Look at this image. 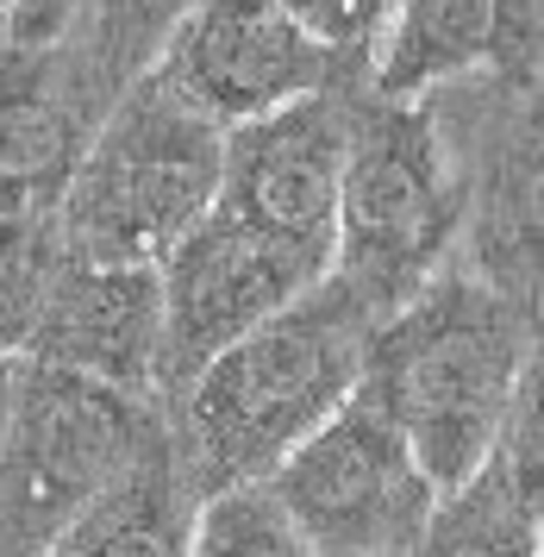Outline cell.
Segmentation results:
<instances>
[{
  "label": "cell",
  "instance_id": "1",
  "mask_svg": "<svg viewBox=\"0 0 544 557\" xmlns=\"http://www.w3.org/2000/svg\"><path fill=\"white\" fill-rule=\"evenodd\" d=\"M375 320L345 282L325 270L288 307L257 320L220 357L163 401L175 470L188 495H213L232 482H263L325 413L350 401L363 382Z\"/></svg>",
  "mask_w": 544,
  "mask_h": 557
},
{
  "label": "cell",
  "instance_id": "2",
  "mask_svg": "<svg viewBox=\"0 0 544 557\" xmlns=\"http://www.w3.org/2000/svg\"><path fill=\"white\" fill-rule=\"evenodd\" d=\"M539 376V313L450 257L445 270L375 320L363 388L395 420L407 451L445 495L495 451L520 388Z\"/></svg>",
  "mask_w": 544,
  "mask_h": 557
},
{
  "label": "cell",
  "instance_id": "3",
  "mask_svg": "<svg viewBox=\"0 0 544 557\" xmlns=\"http://www.w3.org/2000/svg\"><path fill=\"white\" fill-rule=\"evenodd\" d=\"M463 151L432 95L395 101L370 82L350 88L345 176L332 220V276L370 320H388L463 238Z\"/></svg>",
  "mask_w": 544,
  "mask_h": 557
},
{
  "label": "cell",
  "instance_id": "4",
  "mask_svg": "<svg viewBox=\"0 0 544 557\" xmlns=\"http://www.w3.org/2000/svg\"><path fill=\"white\" fill-rule=\"evenodd\" d=\"M220 138L157 70L125 82L50 207L63 251L107 270H157L220 195Z\"/></svg>",
  "mask_w": 544,
  "mask_h": 557
},
{
  "label": "cell",
  "instance_id": "5",
  "mask_svg": "<svg viewBox=\"0 0 544 557\" xmlns=\"http://www.w3.org/2000/svg\"><path fill=\"white\" fill-rule=\"evenodd\" d=\"M163 432V401L107 382L13 363V407L0 426V557H45L100 488L138 463Z\"/></svg>",
  "mask_w": 544,
  "mask_h": 557
},
{
  "label": "cell",
  "instance_id": "6",
  "mask_svg": "<svg viewBox=\"0 0 544 557\" xmlns=\"http://www.w3.org/2000/svg\"><path fill=\"white\" fill-rule=\"evenodd\" d=\"M263 482L313 557H413L438 502L363 382Z\"/></svg>",
  "mask_w": 544,
  "mask_h": 557
},
{
  "label": "cell",
  "instance_id": "7",
  "mask_svg": "<svg viewBox=\"0 0 544 557\" xmlns=\"http://www.w3.org/2000/svg\"><path fill=\"white\" fill-rule=\"evenodd\" d=\"M320 276V257L257 232L225 207H207L188 238L157 263V313H163L157 401H170L207 357H220L232 338H245L257 320H270Z\"/></svg>",
  "mask_w": 544,
  "mask_h": 557
},
{
  "label": "cell",
  "instance_id": "8",
  "mask_svg": "<svg viewBox=\"0 0 544 557\" xmlns=\"http://www.w3.org/2000/svg\"><path fill=\"white\" fill-rule=\"evenodd\" d=\"M150 70L220 132L300 101L313 88L363 76L357 63L325 51L320 38H307L282 13V0H200L175 20Z\"/></svg>",
  "mask_w": 544,
  "mask_h": 557
},
{
  "label": "cell",
  "instance_id": "9",
  "mask_svg": "<svg viewBox=\"0 0 544 557\" xmlns=\"http://www.w3.org/2000/svg\"><path fill=\"white\" fill-rule=\"evenodd\" d=\"M363 82V76H357ZM313 88L288 107L225 126L220 138V195L213 207L250 220L295 251L332 270V220H338V176H345V120L350 88Z\"/></svg>",
  "mask_w": 544,
  "mask_h": 557
},
{
  "label": "cell",
  "instance_id": "10",
  "mask_svg": "<svg viewBox=\"0 0 544 557\" xmlns=\"http://www.w3.org/2000/svg\"><path fill=\"white\" fill-rule=\"evenodd\" d=\"M539 57L544 0H395L363 82L395 101L438 95L463 76L539 95Z\"/></svg>",
  "mask_w": 544,
  "mask_h": 557
},
{
  "label": "cell",
  "instance_id": "11",
  "mask_svg": "<svg viewBox=\"0 0 544 557\" xmlns=\"http://www.w3.org/2000/svg\"><path fill=\"white\" fill-rule=\"evenodd\" d=\"M100 113L107 101L63 38L57 45L0 38V213L57 207Z\"/></svg>",
  "mask_w": 544,
  "mask_h": 557
},
{
  "label": "cell",
  "instance_id": "12",
  "mask_svg": "<svg viewBox=\"0 0 544 557\" xmlns=\"http://www.w3.org/2000/svg\"><path fill=\"white\" fill-rule=\"evenodd\" d=\"M157 351H163L157 270H107L70 257L20 363L70 370L157 401Z\"/></svg>",
  "mask_w": 544,
  "mask_h": 557
},
{
  "label": "cell",
  "instance_id": "13",
  "mask_svg": "<svg viewBox=\"0 0 544 557\" xmlns=\"http://www.w3.org/2000/svg\"><path fill=\"white\" fill-rule=\"evenodd\" d=\"M470 201H463V238L470 270L526 313H539V245H544V207H539V95L495 88V113L482 126V145H457Z\"/></svg>",
  "mask_w": 544,
  "mask_h": 557
},
{
  "label": "cell",
  "instance_id": "14",
  "mask_svg": "<svg viewBox=\"0 0 544 557\" xmlns=\"http://www.w3.org/2000/svg\"><path fill=\"white\" fill-rule=\"evenodd\" d=\"M544 470H539V376L500 426L495 451L445 488L420 527L413 557H539Z\"/></svg>",
  "mask_w": 544,
  "mask_h": 557
},
{
  "label": "cell",
  "instance_id": "15",
  "mask_svg": "<svg viewBox=\"0 0 544 557\" xmlns=\"http://www.w3.org/2000/svg\"><path fill=\"white\" fill-rule=\"evenodd\" d=\"M188 513H195V495L175 470L170 420H163V432L138 451V463L113 488H100L57 532L45 557H188Z\"/></svg>",
  "mask_w": 544,
  "mask_h": 557
},
{
  "label": "cell",
  "instance_id": "16",
  "mask_svg": "<svg viewBox=\"0 0 544 557\" xmlns=\"http://www.w3.org/2000/svg\"><path fill=\"white\" fill-rule=\"evenodd\" d=\"M188 7H200V0H82L63 45L88 70L100 101H113L125 82H138L157 63L163 38L175 32V20Z\"/></svg>",
  "mask_w": 544,
  "mask_h": 557
},
{
  "label": "cell",
  "instance_id": "17",
  "mask_svg": "<svg viewBox=\"0 0 544 557\" xmlns=\"http://www.w3.org/2000/svg\"><path fill=\"white\" fill-rule=\"evenodd\" d=\"M63 263H70V251L57 238L50 207L45 213H0V357H13V363L25 357Z\"/></svg>",
  "mask_w": 544,
  "mask_h": 557
},
{
  "label": "cell",
  "instance_id": "18",
  "mask_svg": "<svg viewBox=\"0 0 544 557\" xmlns=\"http://www.w3.org/2000/svg\"><path fill=\"white\" fill-rule=\"evenodd\" d=\"M188 557H313L270 482H232L188 513Z\"/></svg>",
  "mask_w": 544,
  "mask_h": 557
},
{
  "label": "cell",
  "instance_id": "19",
  "mask_svg": "<svg viewBox=\"0 0 544 557\" xmlns=\"http://www.w3.org/2000/svg\"><path fill=\"white\" fill-rule=\"evenodd\" d=\"M282 13L307 38H320L332 57L370 70V51L382 38V26H388V13H395V0H282Z\"/></svg>",
  "mask_w": 544,
  "mask_h": 557
},
{
  "label": "cell",
  "instance_id": "20",
  "mask_svg": "<svg viewBox=\"0 0 544 557\" xmlns=\"http://www.w3.org/2000/svg\"><path fill=\"white\" fill-rule=\"evenodd\" d=\"M75 7H82V0H20L13 20H7V38H13V45H57V38L70 32Z\"/></svg>",
  "mask_w": 544,
  "mask_h": 557
},
{
  "label": "cell",
  "instance_id": "21",
  "mask_svg": "<svg viewBox=\"0 0 544 557\" xmlns=\"http://www.w3.org/2000/svg\"><path fill=\"white\" fill-rule=\"evenodd\" d=\"M7 407H13V357H0V426H7Z\"/></svg>",
  "mask_w": 544,
  "mask_h": 557
},
{
  "label": "cell",
  "instance_id": "22",
  "mask_svg": "<svg viewBox=\"0 0 544 557\" xmlns=\"http://www.w3.org/2000/svg\"><path fill=\"white\" fill-rule=\"evenodd\" d=\"M13 7H20V0H0V26H7V20H13Z\"/></svg>",
  "mask_w": 544,
  "mask_h": 557
}]
</instances>
